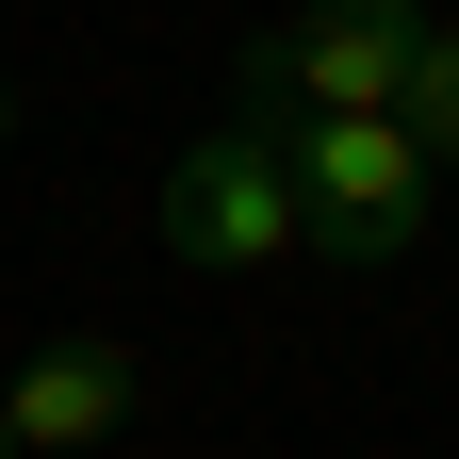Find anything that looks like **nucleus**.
I'll use <instances>...</instances> for the list:
<instances>
[{
    "label": "nucleus",
    "mask_w": 459,
    "mask_h": 459,
    "mask_svg": "<svg viewBox=\"0 0 459 459\" xmlns=\"http://www.w3.org/2000/svg\"><path fill=\"white\" fill-rule=\"evenodd\" d=\"M279 181H296L328 263H411V230H427V148L394 132V115H296Z\"/></svg>",
    "instance_id": "1"
},
{
    "label": "nucleus",
    "mask_w": 459,
    "mask_h": 459,
    "mask_svg": "<svg viewBox=\"0 0 459 459\" xmlns=\"http://www.w3.org/2000/svg\"><path fill=\"white\" fill-rule=\"evenodd\" d=\"M411 49H427V0H312V17L263 33L230 82H247V115H394Z\"/></svg>",
    "instance_id": "2"
},
{
    "label": "nucleus",
    "mask_w": 459,
    "mask_h": 459,
    "mask_svg": "<svg viewBox=\"0 0 459 459\" xmlns=\"http://www.w3.org/2000/svg\"><path fill=\"white\" fill-rule=\"evenodd\" d=\"M164 247L181 263H279V247H312V213H296L263 132H213V148L164 164Z\"/></svg>",
    "instance_id": "3"
},
{
    "label": "nucleus",
    "mask_w": 459,
    "mask_h": 459,
    "mask_svg": "<svg viewBox=\"0 0 459 459\" xmlns=\"http://www.w3.org/2000/svg\"><path fill=\"white\" fill-rule=\"evenodd\" d=\"M132 344H49V361H17V394H0V459H66V443H115L132 427Z\"/></svg>",
    "instance_id": "4"
},
{
    "label": "nucleus",
    "mask_w": 459,
    "mask_h": 459,
    "mask_svg": "<svg viewBox=\"0 0 459 459\" xmlns=\"http://www.w3.org/2000/svg\"><path fill=\"white\" fill-rule=\"evenodd\" d=\"M394 132H411L427 164H459V33L427 17V49H411V82H394Z\"/></svg>",
    "instance_id": "5"
},
{
    "label": "nucleus",
    "mask_w": 459,
    "mask_h": 459,
    "mask_svg": "<svg viewBox=\"0 0 459 459\" xmlns=\"http://www.w3.org/2000/svg\"><path fill=\"white\" fill-rule=\"evenodd\" d=\"M0 132H17V82H0Z\"/></svg>",
    "instance_id": "6"
}]
</instances>
